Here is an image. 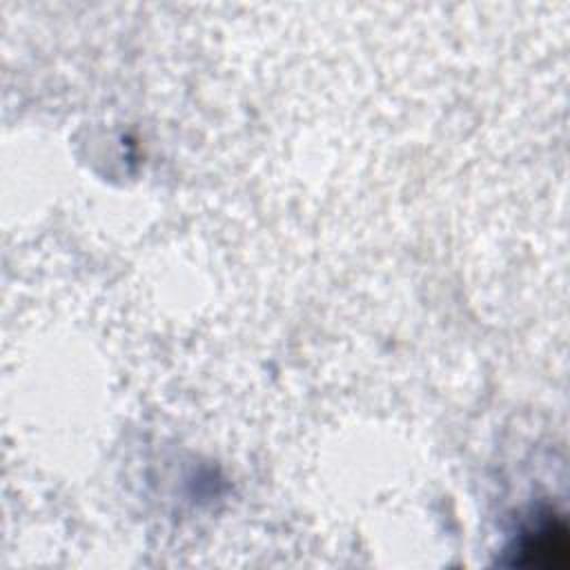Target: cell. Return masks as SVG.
I'll return each mask as SVG.
<instances>
[{"label":"cell","instance_id":"1","mask_svg":"<svg viewBox=\"0 0 570 570\" xmlns=\"http://www.w3.org/2000/svg\"><path fill=\"white\" fill-rule=\"evenodd\" d=\"M521 563L541 566V568H557L566 566L568 561V537L566 525L561 521L543 523L530 539L523 541L521 548Z\"/></svg>","mask_w":570,"mask_h":570}]
</instances>
